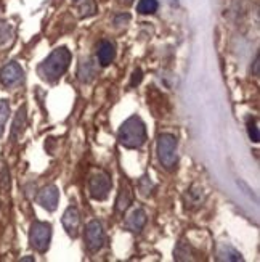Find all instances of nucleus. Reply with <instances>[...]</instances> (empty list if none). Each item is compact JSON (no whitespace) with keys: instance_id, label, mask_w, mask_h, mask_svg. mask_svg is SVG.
Masks as SVG:
<instances>
[{"instance_id":"1","label":"nucleus","mask_w":260,"mask_h":262,"mask_svg":"<svg viewBox=\"0 0 260 262\" xmlns=\"http://www.w3.org/2000/svg\"><path fill=\"white\" fill-rule=\"evenodd\" d=\"M69 63H71V52L66 47H58L39 64L37 74L43 81L56 82L67 71Z\"/></svg>"},{"instance_id":"2","label":"nucleus","mask_w":260,"mask_h":262,"mask_svg":"<svg viewBox=\"0 0 260 262\" xmlns=\"http://www.w3.org/2000/svg\"><path fill=\"white\" fill-rule=\"evenodd\" d=\"M117 140L126 148H141L146 143V126L138 116H132L119 127Z\"/></svg>"},{"instance_id":"3","label":"nucleus","mask_w":260,"mask_h":262,"mask_svg":"<svg viewBox=\"0 0 260 262\" xmlns=\"http://www.w3.org/2000/svg\"><path fill=\"white\" fill-rule=\"evenodd\" d=\"M157 159L169 170L177 166V139L172 134H161L157 137Z\"/></svg>"},{"instance_id":"4","label":"nucleus","mask_w":260,"mask_h":262,"mask_svg":"<svg viewBox=\"0 0 260 262\" xmlns=\"http://www.w3.org/2000/svg\"><path fill=\"white\" fill-rule=\"evenodd\" d=\"M52 242V225L47 222L36 221L29 229V245L39 253H45Z\"/></svg>"},{"instance_id":"5","label":"nucleus","mask_w":260,"mask_h":262,"mask_svg":"<svg viewBox=\"0 0 260 262\" xmlns=\"http://www.w3.org/2000/svg\"><path fill=\"white\" fill-rule=\"evenodd\" d=\"M85 246L88 251L97 253L100 251L101 248L105 246L106 242V236H105V230H103V225H101L100 221H92L88 222L85 227Z\"/></svg>"},{"instance_id":"6","label":"nucleus","mask_w":260,"mask_h":262,"mask_svg":"<svg viewBox=\"0 0 260 262\" xmlns=\"http://www.w3.org/2000/svg\"><path fill=\"white\" fill-rule=\"evenodd\" d=\"M112 187V182L111 177L106 172H98L95 174L88 182V191H90V196L97 201H105L109 195Z\"/></svg>"},{"instance_id":"7","label":"nucleus","mask_w":260,"mask_h":262,"mask_svg":"<svg viewBox=\"0 0 260 262\" xmlns=\"http://www.w3.org/2000/svg\"><path fill=\"white\" fill-rule=\"evenodd\" d=\"M22 77H25V71H22V68L16 61H11V63L5 64L2 68V71H0V82H2L5 87L16 85L18 82L22 81Z\"/></svg>"},{"instance_id":"8","label":"nucleus","mask_w":260,"mask_h":262,"mask_svg":"<svg viewBox=\"0 0 260 262\" xmlns=\"http://www.w3.org/2000/svg\"><path fill=\"white\" fill-rule=\"evenodd\" d=\"M37 201L42 208H45L47 211L53 212L56 208H58V201H60V191L56 188V185H47L43 187L39 195H37Z\"/></svg>"},{"instance_id":"9","label":"nucleus","mask_w":260,"mask_h":262,"mask_svg":"<svg viewBox=\"0 0 260 262\" xmlns=\"http://www.w3.org/2000/svg\"><path fill=\"white\" fill-rule=\"evenodd\" d=\"M61 224L64 227L66 233L73 238H76L79 235V229H81V214H79L77 208H74V206L67 208L63 214Z\"/></svg>"},{"instance_id":"10","label":"nucleus","mask_w":260,"mask_h":262,"mask_svg":"<svg viewBox=\"0 0 260 262\" xmlns=\"http://www.w3.org/2000/svg\"><path fill=\"white\" fill-rule=\"evenodd\" d=\"M97 56H98V61L101 66H109L112 63L116 56V50H114V45L108 40H101L98 43V50H97Z\"/></svg>"},{"instance_id":"11","label":"nucleus","mask_w":260,"mask_h":262,"mask_svg":"<svg viewBox=\"0 0 260 262\" xmlns=\"http://www.w3.org/2000/svg\"><path fill=\"white\" fill-rule=\"evenodd\" d=\"M97 76V70H95V63L87 58V60H82L81 64H79V70H77V77L81 82H92Z\"/></svg>"},{"instance_id":"12","label":"nucleus","mask_w":260,"mask_h":262,"mask_svg":"<svg viewBox=\"0 0 260 262\" xmlns=\"http://www.w3.org/2000/svg\"><path fill=\"white\" fill-rule=\"evenodd\" d=\"M26 124H28V115H26V106L22 105L13 121V126H11V140H16L18 137H21V134L25 132L26 129Z\"/></svg>"},{"instance_id":"13","label":"nucleus","mask_w":260,"mask_h":262,"mask_svg":"<svg viewBox=\"0 0 260 262\" xmlns=\"http://www.w3.org/2000/svg\"><path fill=\"white\" fill-rule=\"evenodd\" d=\"M146 224V212L143 209H135L126 221V227L130 232H140Z\"/></svg>"},{"instance_id":"14","label":"nucleus","mask_w":260,"mask_h":262,"mask_svg":"<svg viewBox=\"0 0 260 262\" xmlns=\"http://www.w3.org/2000/svg\"><path fill=\"white\" fill-rule=\"evenodd\" d=\"M132 203V188L129 184H121L119 193H117V200H116V209L119 212H124Z\"/></svg>"},{"instance_id":"15","label":"nucleus","mask_w":260,"mask_h":262,"mask_svg":"<svg viewBox=\"0 0 260 262\" xmlns=\"http://www.w3.org/2000/svg\"><path fill=\"white\" fill-rule=\"evenodd\" d=\"M217 256H219L220 260H228V262H231V260H243L241 254L236 251L234 248H231L230 245H220L219 251H217Z\"/></svg>"},{"instance_id":"16","label":"nucleus","mask_w":260,"mask_h":262,"mask_svg":"<svg viewBox=\"0 0 260 262\" xmlns=\"http://www.w3.org/2000/svg\"><path fill=\"white\" fill-rule=\"evenodd\" d=\"M157 0H140L138 5H137V11L140 15H153L157 11Z\"/></svg>"},{"instance_id":"17","label":"nucleus","mask_w":260,"mask_h":262,"mask_svg":"<svg viewBox=\"0 0 260 262\" xmlns=\"http://www.w3.org/2000/svg\"><path fill=\"white\" fill-rule=\"evenodd\" d=\"M10 116V103L8 100H0V135L4 134V127Z\"/></svg>"},{"instance_id":"18","label":"nucleus","mask_w":260,"mask_h":262,"mask_svg":"<svg viewBox=\"0 0 260 262\" xmlns=\"http://www.w3.org/2000/svg\"><path fill=\"white\" fill-rule=\"evenodd\" d=\"M11 37H13V28H11L8 23L0 21V47L4 43H7Z\"/></svg>"},{"instance_id":"19","label":"nucleus","mask_w":260,"mask_h":262,"mask_svg":"<svg viewBox=\"0 0 260 262\" xmlns=\"http://www.w3.org/2000/svg\"><path fill=\"white\" fill-rule=\"evenodd\" d=\"M138 188H140V193H141L143 196H150V195H151V191H153V188H154V185H153V182H151L148 177H141Z\"/></svg>"},{"instance_id":"20","label":"nucleus","mask_w":260,"mask_h":262,"mask_svg":"<svg viewBox=\"0 0 260 262\" xmlns=\"http://www.w3.org/2000/svg\"><path fill=\"white\" fill-rule=\"evenodd\" d=\"M247 132H249V137H251V140L254 143L258 142V129H257V122L255 121H251L247 122Z\"/></svg>"},{"instance_id":"21","label":"nucleus","mask_w":260,"mask_h":262,"mask_svg":"<svg viewBox=\"0 0 260 262\" xmlns=\"http://www.w3.org/2000/svg\"><path fill=\"white\" fill-rule=\"evenodd\" d=\"M141 79H143V73L141 70H135L133 74H132V81H130V87H135V85H138L141 82Z\"/></svg>"},{"instance_id":"22","label":"nucleus","mask_w":260,"mask_h":262,"mask_svg":"<svg viewBox=\"0 0 260 262\" xmlns=\"http://www.w3.org/2000/svg\"><path fill=\"white\" fill-rule=\"evenodd\" d=\"M254 74L258 76V55L255 56V61H254Z\"/></svg>"},{"instance_id":"23","label":"nucleus","mask_w":260,"mask_h":262,"mask_svg":"<svg viewBox=\"0 0 260 262\" xmlns=\"http://www.w3.org/2000/svg\"><path fill=\"white\" fill-rule=\"evenodd\" d=\"M21 260H34V257H22Z\"/></svg>"},{"instance_id":"24","label":"nucleus","mask_w":260,"mask_h":262,"mask_svg":"<svg viewBox=\"0 0 260 262\" xmlns=\"http://www.w3.org/2000/svg\"><path fill=\"white\" fill-rule=\"evenodd\" d=\"M74 2H81V0H74Z\"/></svg>"}]
</instances>
